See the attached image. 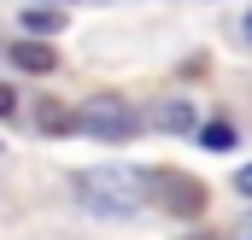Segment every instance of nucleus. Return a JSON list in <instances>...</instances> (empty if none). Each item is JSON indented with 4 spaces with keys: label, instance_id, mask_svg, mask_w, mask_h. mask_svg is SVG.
Listing matches in <instances>:
<instances>
[{
    "label": "nucleus",
    "instance_id": "nucleus-1",
    "mask_svg": "<svg viewBox=\"0 0 252 240\" xmlns=\"http://www.w3.org/2000/svg\"><path fill=\"white\" fill-rule=\"evenodd\" d=\"M76 193L88 199V211H135L153 193V176H141L129 164H112V170H88L76 181Z\"/></svg>",
    "mask_w": 252,
    "mask_h": 240
},
{
    "label": "nucleus",
    "instance_id": "nucleus-2",
    "mask_svg": "<svg viewBox=\"0 0 252 240\" xmlns=\"http://www.w3.org/2000/svg\"><path fill=\"white\" fill-rule=\"evenodd\" d=\"M82 129L94 141H129V135H141V118L129 112L124 100H88L82 106Z\"/></svg>",
    "mask_w": 252,
    "mask_h": 240
},
{
    "label": "nucleus",
    "instance_id": "nucleus-3",
    "mask_svg": "<svg viewBox=\"0 0 252 240\" xmlns=\"http://www.w3.org/2000/svg\"><path fill=\"white\" fill-rule=\"evenodd\" d=\"M153 193H158L164 211H176V217H199V211H205V187L193 176H182V170H158V176H153Z\"/></svg>",
    "mask_w": 252,
    "mask_h": 240
},
{
    "label": "nucleus",
    "instance_id": "nucleus-4",
    "mask_svg": "<svg viewBox=\"0 0 252 240\" xmlns=\"http://www.w3.org/2000/svg\"><path fill=\"white\" fill-rule=\"evenodd\" d=\"M35 129L41 135H76L82 129V112H64L59 100H35Z\"/></svg>",
    "mask_w": 252,
    "mask_h": 240
},
{
    "label": "nucleus",
    "instance_id": "nucleus-5",
    "mask_svg": "<svg viewBox=\"0 0 252 240\" xmlns=\"http://www.w3.org/2000/svg\"><path fill=\"white\" fill-rule=\"evenodd\" d=\"M12 64H18V70H30V76H47V70H53V47H47V41H18V47H12Z\"/></svg>",
    "mask_w": 252,
    "mask_h": 240
},
{
    "label": "nucleus",
    "instance_id": "nucleus-6",
    "mask_svg": "<svg viewBox=\"0 0 252 240\" xmlns=\"http://www.w3.org/2000/svg\"><path fill=\"white\" fill-rule=\"evenodd\" d=\"M18 24H24L30 35H59V30H64V12H53V6H30V12H18Z\"/></svg>",
    "mask_w": 252,
    "mask_h": 240
},
{
    "label": "nucleus",
    "instance_id": "nucleus-7",
    "mask_svg": "<svg viewBox=\"0 0 252 240\" xmlns=\"http://www.w3.org/2000/svg\"><path fill=\"white\" fill-rule=\"evenodd\" d=\"M158 129H170V135H176V129H193V106H182V100H170V106H158Z\"/></svg>",
    "mask_w": 252,
    "mask_h": 240
},
{
    "label": "nucleus",
    "instance_id": "nucleus-8",
    "mask_svg": "<svg viewBox=\"0 0 252 240\" xmlns=\"http://www.w3.org/2000/svg\"><path fill=\"white\" fill-rule=\"evenodd\" d=\"M199 141L205 147H235V129L229 123H199Z\"/></svg>",
    "mask_w": 252,
    "mask_h": 240
},
{
    "label": "nucleus",
    "instance_id": "nucleus-9",
    "mask_svg": "<svg viewBox=\"0 0 252 240\" xmlns=\"http://www.w3.org/2000/svg\"><path fill=\"white\" fill-rule=\"evenodd\" d=\"M12 112H18V94H12V88L0 82V118H12Z\"/></svg>",
    "mask_w": 252,
    "mask_h": 240
},
{
    "label": "nucleus",
    "instance_id": "nucleus-10",
    "mask_svg": "<svg viewBox=\"0 0 252 240\" xmlns=\"http://www.w3.org/2000/svg\"><path fill=\"white\" fill-rule=\"evenodd\" d=\"M235 187H241V193H252V164H241V176H235Z\"/></svg>",
    "mask_w": 252,
    "mask_h": 240
},
{
    "label": "nucleus",
    "instance_id": "nucleus-11",
    "mask_svg": "<svg viewBox=\"0 0 252 240\" xmlns=\"http://www.w3.org/2000/svg\"><path fill=\"white\" fill-rule=\"evenodd\" d=\"M241 35H247V41H252V12H247V18H241Z\"/></svg>",
    "mask_w": 252,
    "mask_h": 240
},
{
    "label": "nucleus",
    "instance_id": "nucleus-12",
    "mask_svg": "<svg viewBox=\"0 0 252 240\" xmlns=\"http://www.w3.org/2000/svg\"><path fill=\"white\" fill-rule=\"evenodd\" d=\"M193 240H211V235H193Z\"/></svg>",
    "mask_w": 252,
    "mask_h": 240
},
{
    "label": "nucleus",
    "instance_id": "nucleus-13",
    "mask_svg": "<svg viewBox=\"0 0 252 240\" xmlns=\"http://www.w3.org/2000/svg\"><path fill=\"white\" fill-rule=\"evenodd\" d=\"M247 240H252V229H247Z\"/></svg>",
    "mask_w": 252,
    "mask_h": 240
}]
</instances>
